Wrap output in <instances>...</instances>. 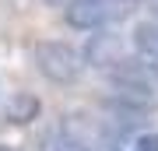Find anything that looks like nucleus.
<instances>
[{
	"instance_id": "f257e3e1",
	"label": "nucleus",
	"mask_w": 158,
	"mask_h": 151,
	"mask_svg": "<svg viewBox=\"0 0 158 151\" xmlns=\"http://www.w3.org/2000/svg\"><path fill=\"white\" fill-rule=\"evenodd\" d=\"M35 67L53 84H74L85 74V53H77L70 42L46 39V42L35 46Z\"/></svg>"
},
{
	"instance_id": "f03ea898",
	"label": "nucleus",
	"mask_w": 158,
	"mask_h": 151,
	"mask_svg": "<svg viewBox=\"0 0 158 151\" xmlns=\"http://www.w3.org/2000/svg\"><path fill=\"white\" fill-rule=\"evenodd\" d=\"M134 0H70L63 7V21L77 32H95V28H109L113 21L130 14Z\"/></svg>"
},
{
	"instance_id": "7ed1b4c3",
	"label": "nucleus",
	"mask_w": 158,
	"mask_h": 151,
	"mask_svg": "<svg viewBox=\"0 0 158 151\" xmlns=\"http://www.w3.org/2000/svg\"><path fill=\"white\" fill-rule=\"evenodd\" d=\"M109 81L113 88H123V91H141V95H151L158 88V60L151 56H123L116 67H109Z\"/></svg>"
},
{
	"instance_id": "20e7f679",
	"label": "nucleus",
	"mask_w": 158,
	"mask_h": 151,
	"mask_svg": "<svg viewBox=\"0 0 158 151\" xmlns=\"http://www.w3.org/2000/svg\"><path fill=\"white\" fill-rule=\"evenodd\" d=\"M123 56H127L123 39H119L116 32H109V28H95V35H91L88 46H85V63H91V67H98V70L116 67Z\"/></svg>"
},
{
	"instance_id": "39448f33",
	"label": "nucleus",
	"mask_w": 158,
	"mask_h": 151,
	"mask_svg": "<svg viewBox=\"0 0 158 151\" xmlns=\"http://www.w3.org/2000/svg\"><path fill=\"white\" fill-rule=\"evenodd\" d=\"M39 112H42V102L35 99L32 91H14V99L7 102V123L25 127V123H32V120H39Z\"/></svg>"
},
{
	"instance_id": "423d86ee",
	"label": "nucleus",
	"mask_w": 158,
	"mask_h": 151,
	"mask_svg": "<svg viewBox=\"0 0 158 151\" xmlns=\"http://www.w3.org/2000/svg\"><path fill=\"white\" fill-rule=\"evenodd\" d=\"M130 42H134L137 53L158 60V21H141V25L134 28V35H130Z\"/></svg>"
},
{
	"instance_id": "0eeeda50",
	"label": "nucleus",
	"mask_w": 158,
	"mask_h": 151,
	"mask_svg": "<svg viewBox=\"0 0 158 151\" xmlns=\"http://www.w3.org/2000/svg\"><path fill=\"white\" fill-rule=\"evenodd\" d=\"M116 151H158V134H137V137H127L119 141Z\"/></svg>"
},
{
	"instance_id": "6e6552de",
	"label": "nucleus",
	"mask_w": 158,
	"mask_h": 151,
	"mask_svg": "<svg viewBox=\"0 0 158 151\" xmlns=\"http://www.w3.org/2000/svg\"><path fill=\"white\" fill-rule=\"evenodd\" d=\"M49 4H56V7H67V4H70V0H49Z\"/></svg>"
},
{
	"instance_id": "1a4fd4ad",
	"label": "nucleus",
	"mask_w": 158,
	"mask_h": 151,
	"mask_svg": "<svg viewBox=\"0 0 158 151\" xmlns=\"http://www.w3.org/2000/svg\"><path fill=\"white\" fill-rule=\"evenodd\" d=\"M0 151H7V148H0Z\"/></svg>"
}]
</instances>
